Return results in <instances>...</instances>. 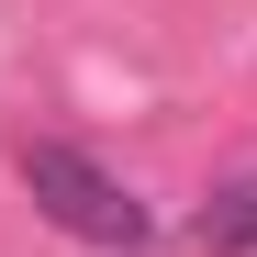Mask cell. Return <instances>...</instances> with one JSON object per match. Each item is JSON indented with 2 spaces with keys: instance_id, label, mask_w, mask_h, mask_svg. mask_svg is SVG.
<instances>
[{
  "instance_id": "6da1fadb",
  "label": "cell",
  "mask_w": 257,
  "mask_h": 257,
  "mask_svg": "<svg viewBox=\"0 0 257 257\" xmlns=\"http://www.w3.org/2000/svg\"><path fill=\"white\" fill-rule=\"evenodd\" d=\"M23 190H34V212H45L56 235H78V246H146V201L123 190L90 146L34 135V146H23Z\"/></svg>"
},
{
  "instance_id": "7a4b0ae2",
  "label": "cell",
  "mask_w": 257,
  "mask_h": 257,
  "mask_svg": "<svg viewBox=\"0 0 257 257\" xmlns=\"http://www.w3.org/2000/svg\"><path fill=\"white\" fill-rule=\"evenodd\" d=\"M201 246H212V257H257V168L201 201Z\"/></svg>"
}]
</instances>
